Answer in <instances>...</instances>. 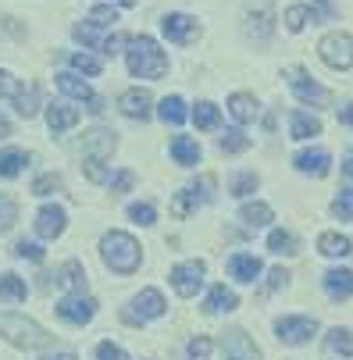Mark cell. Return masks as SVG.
I'll return each mask as SVG.
<instances>
[{"label":"cell","instance_id":"3","mask_svg":"<svg viewBox=\"0 0 353 360\" xmlns=\"http://www.w3.org/2000/svg\"><path fill=\"white\" fill-rule=\"evenodd\" d=\"M0 335H4L11 346H18V349H39V346H46V332L32 321V318H25V314H0Z\"/></svg>","mask_w":353,"mask_h":360},{"label":"cell","instance_id":"50","mask_svg":"<svg viewBox=\"0 0 353 360\" xmlns=\"http://www.w3.org/2000/svg\"><path fill=\"white\" fill-rule=\"evenodd\" d=\"M96 360H129V353L122 346H115V342H100L96 346Z\"/></svg>","mask_w":353,"mask_h":360},{"label":"cell","instance_id":"11","mask_svg":"<svg viewBox=\"0 0 353 360\" xmlns=\"http://www.w3.org/2000/svg\"><path fill=\"white\" fill-rule=\"evenodd\" d=\"M72 32H75V39H79V43H86V46L100 50V54H108V58H115L118 50L129 43L125 36H104V32H100V25H93V22H82V25H75Z\"/></svg>","mask_w":353,"mask_h":360},{"label":"cell","instance_id":"5","mask_svg":"<svg viewBox=\"0 0 353 360\" xmlns=\"http://www.w3.org/2000/svg\"><path fill=\"white\" fill-rule=\"evenodd\" d=\"M243 22H246L243 29H246L250 39H257V43L271 39V32H275V8H271V0H250L246 11H243Z\"/></svg>","mask_w":353,"mask_h":360},{"label":"cell","instance_id":"41","mask_svg":"<svg viewBox=\"0 0 353 360\" xmlns=\"http://www.w3.org/2000/svg\"><path fill=\"white\" fill-rule=\"evenodd\" d=\"M332 214H335L339 221H353V189H342V193L335 196Z\"/></svg>","mask_w":353,"mask_h":360},{"label":"cell","instance_id":"53","mask_svg":"<svg viewBox=\"0 0 353 360\" xmlns=\"http://www.w3.org/2000/svg\"><path fill=\"white\" fill-rule=\"evenodd\" d=\"M339 122H342V125H353V100H349V104L339 111Z\"/></svg>","mask_w":353,"mask_h":360},{"label":"cell","instance_id":"34","mask_svg":"<svg viewBox=\"0 0 353 360\" xmlns=\"http://www.w3.org/2000/svg\"><path fill=\"white\" fill-rule=\"evenodd\" d=\"M257 186H261V179H257L254 172H236L232 182H229V193L243 200V196H250V193H257Z\"/></svg>","mask_w":353,"mask_h":360},{"label":"cell","instance_id":"51","mask_svg":"<svg viewBox=\"0 0 353 360\" xmlns=\"http://www.w3.org/2000/svg\"><path fill=\"white\" fill-rule=\"evenodd\" d=\"M285 285H289V271H285V268H271L264 289H268V292H278V289H285Z\"/></svg>","mask_w":353,"mask_h":360},{"label":"cell","instance_id":"22","mask_svg":"<svg viewBox=\"0 0 353 360\" xmlns=\"http://www.w3.org/2000/svg\"><path fill=\"white\" fill-rule=\"evenodd\" d=\"M79 108H68V104H50L46 108V125H50V132H65V129H72V125H79Z\"/></svg>","mask_w":353,"mask_h":360},{"label":"cell","instance_id":"55","mask_svg":"<svg viewBox=\"0 0 353 360\" xmlns=\"http://www.w3.org/2000/svg\"><path fill=\"white\" fill-rule=\"evenodd\" d=\"M4 25H8V32H15V36H22V29H18V22H15V18H11V15H8V18H4Z\"/></svg>","mask_w":353,"mask_h":360},{"label":"cell","instance_id":"24","mask_svg":"<svg viewBox=\"0 0 353 360\" xmlns=\"http://www.w3.org/2000/svg\"><path fill=\"white\" fill-rule=\"evenodd\" d=\"M239 307V300H236V292L232 289H225V285H211V292H207V300H204V311L207 314H229V311H236Z\"/></svg>","mask_w":353,"mask_h":360},{"label":"cell","instance_id":"27","mask_svg":"<svg viewBox=\"0 0 353 360\" xmlns=\"http://www.w3.org/2000/svg\"><path fill=\"white\" fill-rule=\"evenodd\" d=\"M318 253H325V257H349L353 243L346 236H339V232H321L318 236Z\"/></svg>","mask_w":353,"mask_h":360},{"label":"cell","instance_id":"17","mask_svg":"<svg viewBox=\"0 0 353 360\" xmlns=\"http://www.w3.org/2000/svg\"><path fill=\"white\" fill-rule=\"evenodd\" d=\"M150 93L146 89H125L122 96H118V108H122V115L125 118H132V122H146L150 118Z\"/></svg>","mask_w":353,"mask_h":360},{"label":"cell","instance_id":"42","mask_svg":"<svg viewBox=\"0 0 353 360\" xmlns=\"http://www.w3.org/2000/svg\"><path fill=\"white\" fill-rule=\"evenodd\" d=\"M268 250H271V253H296V239H293L289 232L275 229V232L268 236Z\"/></svg>","mask_w":353,"mask_h":360},{"label":"cell","instance_id":"13","mask_svg":"<svg viewBox=\"0 0 353 360\" xmlns=\"http://www.w3.org/2000/svg\"><path fill=\"white\" fill-rule=\"evenodd\" d=\"M222 360H261V349L243 328H232L222 339Z\"/></svg>","mask_w":353,"mask_h":360},{"label":"cell","instance_id":"10","mask_svg":"<svg viewBox=\"0 0 353 360\" xmlns=\"http://www.w3.org/2000/svg\"><path fill=\"white\" fill-rule=\"evenodd\" d=\"M93 314H96V300L89 292H68L58 300V318L68 325H86L93 321Z\"/></svg>","mask_w":353,"mask_h":360},{"label":"cell","instance_id":"16","mask_svg":"<svg viewBox=\"0 0 353 360\" xmlns=\"http://www.w3.org/2000/svg\"><path fill=\"white\" fill-rule=\"evenodd\" d=\"M82 146H86V158L89 161H104V158H111V150L118 146V139H115L111 129H89L82 136Z\"/></svg>","mask_w":353,"mask_h":360},{"label":"cell","instance_id":"1","mask_svg":"<svg viewBox=\"0 0 353 360\" xmlns=\"http://www.w3.org/2000/svg\"><path fill=\"white\" fill-rule=\"evenodd\" d=\"M125 61H129V72L139 75V79H161V75L168 72V54H165V50L150 39V36L129 39Z\"/></svg>","mask_w":353,"mask_h":360},{"label":"cell","instance_id":"38","mask_svg":"<svg viewBox=\"0 0 353 360\" xmlns=\"http://www.w3.org/2000/svg\"><path fill=\"white\" fill-rule=\"evenodd\" d=\"M15 108H18V115H22V118H32V115L39 111V89H36V86H25V89H22V96L15 100Z\"/></svg>","mask_w":353,"mask_h":360},{"label":"cell","instance_id":"30","mask_svg":"<svg viewBox=\"0 0 353 360\" xmlns=\"http://www.w3.org/2000/svg\"><path fill=\"white\" fill-rule=\"evenodd\" d=\"M158 115H161L165 125H182V122L189 118V111H186V104H182V96H165L161 108H158Z\"/></svg>","mask_w":353,"mask_h":360},{"label":"cell","instance_id":"4","mask_svg":"<svg viewBox=\"0 0 353 360\" xmlns=\"http://www.w3.org/2000/svg\"><path fill=\"white\" fill-rule=\"evenodd\" d=\"M211 196H214V175H200L196 182L182 186V193H175V200H172V214H175V218H189L196 207H204Z\"/></svg>","mask_w":353,"mask_h":360},{"label":"cell","instance_id":"35","mask_svg":"<svg viewBox=\"0 0 353 360\" xmlns=\"http://www.w3.org/2000/svg\"><path fill=\"white\" fill-rule=\"evenodd\" d=\"M61 285H68L72 292H86V271H82V264L79 261H68L65 268H61V278H58Z\"/></svg>","mask_w":353,"mask_h":360},{"label":"cell","instance_id":"44","mask_svg":"<svg viewBox=\"0 0 353 360\" xmlns=\"http://www.w3.org/2000/svg\"><path fill=\"white\" fill-rule=\"evenodd\" d=\"M89 22H93V25H100V29H111V25L118 22V11H115L111 4H100V8H93V11H89Z\"/></svg>","mask_w":353,"mask_h":360},{"label":"cell","instance_id":"15","mask_svg":"<svg viewBox=\"0 0 353 360\" xmlns=\"http://www.w3.org/2000/svg\"><path fill=\"white\" fill-rule=\"evenodd\" d=\"M161 29H165V36L172 39V43H179V46H189V43H196V36H200V25H196V18H189V15H165L161 18Z\"/></svg>","mask_w":353,"mask_h":360},{"label":"cell","instance_id":"52","mask_svg":"<svg viewBox=\"0 0 353 360\" xmlns=\"http://www.w3.org/2000/svg\"><path fill=\"white\" fill-rule=\"evenodd\" d=\"M39 360H79L72 349H50V353H43Z\"/></svg>","mask_w":353,"mask_h":360},{"label":"cell","instance_id":"18","mask_svg":"<svg viewBox=\"0 0 353 360\" xmlns=\"http://www.w3.org/2000/svg\"><path fill=\"white\" fill-rule=\"evenodd\" d=\"M61 232H65V211L58 207V203L39 207V214H36V236L39 239H58Z\"/></svg>","mask_w":353,"mask_h":360},{"label":"cell","instance_id":"20","mask_svg":"<svg viewBox=\"0 0 353 360\" xmlns=\"http://www.w3.org/2000/svg\"><path fill=\"white\" fill-rule=\"evenodd\" d=\"M229 275H232L236 282L250 285V282L261 275V261H257L254 253H232V257H229Z\"/></svg>","mask_w":353,"mask_h":360},{"label":"cell","instance_id":"29","mask_svg":"<svg viewBox=\"0 0 353 360\" xmlns=\"http://www.w3.org/2000/svg\"><path fill=\"white\" fill-rule=\"evenodd\" d=\"M29 161H32V158H29L25 150H15V146H11V150H0V179H15Z\"/></svg>","mask_w":353,"mask_h":360},{"label":"cell","instance_id":"39","mask_svg":"<svg viewBox=\"0 0 353 360\" xmlns=\"http://www.w3.org/2000/svg\"><path fill=\"white\" fill-rule=\"evenodd\" d=\"M15 221H18V203H15V196L0 193V232H8Z\"/></svg>","mask_w":353,"mask_h":360},{"label":"cell","instance_id":"14","mask_svg":"<svg viewBox=\"0 0 353 360\" xmlns=\"http://www.w3.org/2000/svg\"><path fill=\"white\" fill-rule=\"evenodd\" d=\"M275 332L285 346H304L314 332H318V321L314 318H278L275 321Z\"/></svg>","mask_w":353,"mask_h":360},{"label":"cell","instance_id":"7","mask_svg":"<svg viewBox=\"0 0 353 360\" xmlns=\"http://www.w3.org/2000/svg\"><path fill=\"white\" fill-rule=\"evenodd\" d=\"M285 82H289V89H293L300 100H304V104H314V108L332 104V93H328L325 86H318V82L307 75V68H300V65L285 68Z\"/></svg>","mask_w":353,"mask_h":360},{"label":"cell","instance_id":"45","mask_svg":"<svg viewBox=\"0 0 353 360\" xmlns=\"http://www.w3.org/2000/svg\"><path fill=\"white\" fill-rule=\"evenodd\" d=\"M22 79H15L11 72H0V96H11V100H18L22 96Z\"/></svg>","mask_w":353,"mask_h":360},{"label":"cell","instance_id":"37","mask_svg":"<svg viewBox=\"0 0 353 360\" xmlns=\"http://www.w3.org/2000/svg\"><path fill=\"white\" fill-rule=\"evenodd\" d=\"M218 150H222V153H243V150H250V136H243L239 129H229V132L218 139Z\"/></svg>","mask_w":353,"mask_h":360},{"label":"cell","instance_id":"8","mask_svg":"<svg viewBox=\"0 0 353 360\" xmlns=\"http://www.w3.org/2000/svg\"><path fill=\"white\" fill-rule=\"evenodd\" d=\"M161 314H165V296L158 289H143L132 300V307H125V311H122V321L125 325H146V321H154Z\"/></svg>","mask_w":353,"mask_h":360},{"label":"cell","instance_id":"56","mask_svg":"<svg viewBox=\"0 0 353 360\" xmlns=\"http://www.w3.org/2000/svg\"><path fill=\"white\" fill-rule=\"evenodd\" d=\"M4 136H11V125H8V118H4V115H0V139H4Z\"/></svg>","mask_w":353,"mask_h":360},{"label":"cell","instance_id":"54","mask_svg":"<svg viewBox=\"0 0 353 360\" xmlns=\"http://www.w3.org/2000/svg\"><path fill=\"white\" fill-rule=\"evenodd\" d=\"M342 175H346V179H353V150L346 153V161H342Z\"/></svg>","mask_w":353,"mask_h":360},{"label":"cell","instance_id":"46","mask_svg":"<svg viewBox=\"0 0 353 360\" xmlns=\"http://www.w3.org/2000/svg\"><path fill=\"white\" fill-rule=\"evenodd\" d=\"M129 218L139 221V225H154V221H158V211L150 207V203H132V207H129Z\"/></svg>","mask_w":353,"mask_h":360},{"label":"cell","instance_id":"57","mask_svg":"<svg viewBox=\"0 0 353 360\" xmlns=\"http://www.w3.org/2000/svg\"><path fill=\"white\" fill-rule=\"evenodd\" d=\"M115 4H118V8H136L139 0H115Z\"/></svg>","mask_w":353,"mask_h":360},{"label":"cell","instance_id":"21","mask_svg":"<svg viewBox=\"0 0 353 360\" xmlns=\"http://www.w3.org/2000/svg\"><path fill=\"white\" fill-rule=\"evenodd\" d=\"M321 285L332 300H349L353 296V271L349 268H332V271H325Z\"/></svg>","mask_w":353,"mask_h":360},{"label":"cell","instance_id":"19","mask_svg":"<svg viewBox=\"0 0 353 360\" xmlns=\"http://www.w3.org/2000/svg\"><path fill=\"white\" fill-rule=\"evenodd\" d=\"M293 165H296V172H304V175L325 179L328 168H332V158H328V150H304V153L293 158Z\"/></svg>","mask_w":353,"mask_h":360},{"label":"cell","instance_id":"49","mask_svg":"<svg viewBox=\"0 0 353 360\" xmlns=\"http://www.w3.org/2000/svg\"><path fill=\"white\" fill-rule=\"evenodd\" d=\"M108 186H111V193H129V189L136 186V175H132V172H115Z\"/></svg>","mask_w":353,"mask_h":360},{"label":"cell","instance_id":"33","mask_svg":"<svg viewBox=\"0 0 353 360\" xmlns=\"http://www.w3.org/2000/svg\"><path fill=\"white\" fill-rule=\"evenodd\" d=\"M307 22H314V8H311V4H293V8H285V29H289V32H304Z\"/></svg>","mask_w":353,"mask_h":360},{"label":"cell","instance_id":"6","mask_svg":"<svg viewBox=\"0 0 353 360\" xmlns=\"http://www.w3.org/2000/svg\"><path fill=\"white\" fill-rule=\"evenodd\" d=\"M318 54L328 68L335 72H346L353 68V36L349 32H328L321 43H318Z\"/></svg>","mask_w":353,"mask_h":360},{"label":"cell","instance_id":"47","mask_svg":"<svg viewBox=\"0 0 353 360\" xmlns=\"http://www.w3.org/2000/svg\"><path fill=\"white\" fill-rule=\"evenodd\" d=\"M72 68L75 72H86V75H100V68H104V65H100L96 58H89V54H72Z\"/></svg>","mask_w":353,"mask_h":360},{"label":"cell","instance_id":"48","mask_svg":"<svg viewBox=\"0 0 353 360\" xmlns=\"http://www.w3.org/2000/svg\"><path fill=\"white\" fill-rule=\"evenodd\" d=\"M15 253H18V257H25V261H32V264H43V246H36V243L18 239V243H15Z\"/></svg>","mask_w":353,"mask_h":360},{"label":"cell","instance_id":"23","mask_svg":"<svg viewBox=\"0 0 353 360\" xmlns=\"http://www.w3.org/2000/svg\"><path fill=\"white\" fill-rule=\"evenodd\" d=\"M229 115H232L239 125L254 122V118H257V100H254V93H232V96H229Z\"/></svg>","mask_w":353,"mask_h":360},{"label":"cell","instance_id":"2","mask_svg":"<svg viewBox=\"0 0 353 360\" xmlns=\"http://www.w3.org/2000/svg\"><path fill=\"white\" fill-rule=\"evenodd\" d=\"M100 257H104V264L118 275H132L143 261V250L139 243L129 236V232H108L100 239Z\"/></svg>","mask_w":353,"mask_h":360},{"label":"cell","instance_id":"9","mask_svg":"<svg viewBox=\"0 0 353 360\" xmlns=\"http://www.w3.org/2000/svg\"><path fill=\"white\" fill-rule=\"evenodd\" d=\"M204 275H207V264L204 261H182L172 268V289L182 296V300H193L204 285Z\"/></svg>","mask_w":353,"mask_h":360},{"label":"cell","instance_id":"25","mask_svg":"<svg viewBox=\"0 0 353 360\" xmlns=\"http://www.w3.org/2000/svg\"><path fill=\"white\" fill-rule=\"evenodd\" d=\"M289 136L293 139H311V136H321V122L307 111H293L289 115Z\"/></svg>","mask_w":353,"mask_h":360},{"label":"cell","instance_id":"28","mask_svg":"<svg viewBox=\"0 0 353 360\" xmlns=\"http://www.w3.org/2000/svg\"><path fill=\"white\" fill-rule=\"evenodd\" d=\"M172 158H175L179 165L193 168V165L200 161V143L189 139V136H175V139H172Z\"/></svg>","mask_w":353,"mask_h":360},{"label":"cell","instance_id":"26","mask_svg":"<svg viewBox=\"0 0 353 360\" xmlns=\"http://www.w3.org/2000/svg\"><path fill=\"white\" fill-rule=\"evenodd\" d=\"M271 218H275V211L268 207V203H261V200L243 203V211H239V221H243L246 229H264Z\"/></svg>","mask_w":353,"mask_h":360},{"label":"cell","instance_id":"32","mask_svg":"<svg viewBox=\"0 0 353 360\" xmlns=\"http://www.w3.org/2000/svg\"><path fill=\"white\" fill-rule=\"evenodd\" d=\"M325 349L328 353H339V356H353V332L349 328H332L325 335Z\"/></svg>","mask_w":353,"mask_h":360},{"label":"cell","instance_id":"31","mask_svg":"<svg viewBox=\"0 0 353 360\" xmlns=\"http://www.w3.org/2000/svg\"><path fill=\"white\" fill-rule=\"evenodd\" d=\"M29 296V289H25V278H18L15 271H8V275H0V300H11V303H22Z\"/></svg>","mask_w":353,"mask_h":360},{"label":"cell","instance_id":"36","mask_svg":"<svg viewBox=\"0 0 353 360\" xmlns=\"http://www.w3.org/2000/svg\"><path fill=\"white\" fill-rule=\"evenodd\" d=\"M193 122H196V129H214L218 125V108L211 104V100H200V104L193 108Z\"/></svg>","mask_w":353,"mask_h":360},{"label":"cell","instance_id":"12","mask_svg":"<svg viewBox=\"0 0 353 360\" xmlns=\"http://www.w3.org/2000/svg\"><path fill=\"white\" fill-rule=\"evenodd\" d=\"M58 79V89L65 93V96H72V100H82V104H89L86 111H93V115H100V111H104V100H100L79 75H72V72H58L54 75Z\"/></svg>","mask_w":353,"mask_h":360},{"label":"cell","instance_id":"40","mask_svg":"<svg viewBox=\"0 0 353 360\" xmlns=\"http://www.w3.org/2000/svg\"><path fill=\"white\" fill-rule=\"evenodd\" d=\"M186 360H211V339L207 335H193L186 346Z\"/></svg>","mask_w":353,"mask_h":360},{"label":"cell","instance_id":"43","mask_svg":"<svg viewBox=\"0 0 353 360\" xmlns=\"http://www.w3.org/2000/svg\"><path fill=\"white\" fill-rule=\"evenodd\" d=\"M61 175H39L32 182V196H50V193H61Z\"/></svg>","mask_w":353,"mask_h":360}]
</instances>
